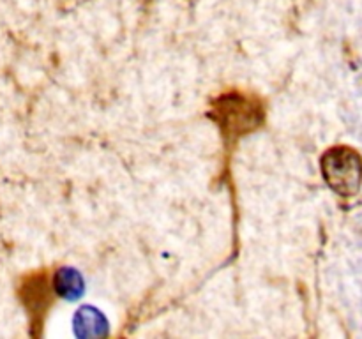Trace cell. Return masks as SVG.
Wrapping results in <instances>:
<instances>
[{"mask_svg":"<svg viewBox=\"0 0 362 339\" xmlns=\"http://www.w3.org/2000/svg\"><path fill=\"white\" fill-rule=\"evenodd\" d=\"M322 173L325 182L339 196H354L359 193L362 182V159L359 152L350 147H334L322 157Z\"/></svg>","mask_w":362,"mask_h":339,"instance_id":"obj_1","label":"cell"},{"mask_svg":"<svg viewBox=\"0 0 362 339\" xmlns=\"http://www.w3.org/2000/svg\"><path fill=\"white\" fill-rule=\"evenodd\" d=\"M219 102H221V108L218 109V113L221 117V126L226 131L232 129L235 122V133H244V131L253 129V126H257L262 120L258 106L240 95H226V97H221Z\"/></svg>","mask_w":362,"mask_h":339,"instance_id":"obj_2","label":"cell"},{"mask_svg":"<svg viewBox=\"0 0 362 339\" xmlns=\"http://www.w3.org/2000/svg\"><path fill=\"white\" fill-rule=\"evenodd\" d=\"M74 331L80 338H98L108 332V323L103 313L95 307L83 306L74 316Z\"/></svg>","mask_w":362,"mask_h":339,"instance_id":"obj_3","label":"cell"},{"mask_svg":"<svg viewBox=\"0 0 362 339\" xmlns=\"http://www.w3.org/2000/svg\"><path fill=\"white\" fill-rule=\"evenodd\" d=\"M53 286L60 299L76 300L83 295L85 285L80 272L73 267H62L53 275Z\"/></svg>","mask_w":362,"mask_h":339,"instance_id":"obj_4","label":"cell"}]
</instances>
